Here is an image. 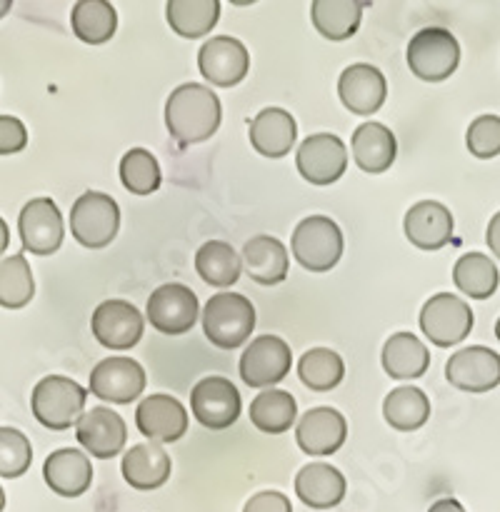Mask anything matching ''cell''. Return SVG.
<instances>
[{
  "instance_id": "6da1fadb",
  "label": "cell",
  "mask_w": 500,
  "mask_h": 512,
  "mask_svg": "<svg viewBox=\"0 0 500 512\" xmlns=\"http://www.w3.org/2000/svg\"><path fill=\"white\" fill-rule=\"evenodd\" d=\"M220 118V100L208 85L183 83L165 100V128L180 148L198 145L215 135Z\"/></svg>"
},
{
  "instance_id": "d6a6232c",
  "label": "cell",
  "mask_w": 500,
  "mask_h": 512,
  "mask_svg": "<svg viewBox=\"0 0 500 512\" xmlns=\"http://www.w3.org/2000/svg\"><path fill=\"white\" fill-rule=\"evenodd\" d=\"M195 270L213 288H230L238 283L243 263L233 245L223 243V240H210V243L200 245L195 253Z\"/></svg>"
},
{
  "instance_id": "f546056e",
  "label": "cell",
  "mask_w": 500,
  "mask_h": 512,
  "mask_svg": "<svg viewBox=\"0 0 500 512\" xmlns=\"http://www.w3.org/2000/svg\"><path fill=\"white\" fill-rule=\"evenodd\" d=\"M363 5L355 0H315L310 3V18H313L315 30L328 40H348L350 35L358 33Z\"/></svg>"
},
{
  "instance_id": "7a4b0ae2",
  "label": "cell",
  "mask_w": 500,
  "mask_h": 512,
  "mask_svg": "<svg viewBox=\"0 0 500 512\" xmlns=\"http://www.w3.org/2000/svg\"><path fill=\"white\" fill-rule=\"evenodd\" d=\"M88 390L65 375H48L30 395V410L35 420L48 430H68L83 418Z\"/></svg>"
},
{
  "instance_id": "8992f818",
  "label": "cell",
  "mask_w": 500,
  "mask_h": 512,
  "mask_svg": "<svg viewBox=\"0 0 500 512\" xmlns=\"http://www.w3.org/2000/svg\"><path fill=\"white\" fill-rule=\"evenodd\" d=\"M120 228V208L108 193L88 190L70 208V233L83 248L98 250L113 243Z\"/></svg>"
},
{
  "instance_id": "4fadbf2b",
  "label": "cell",
  "mask_w": 500,
  "mask_h": 512,
  "mask_svg": "<svg viewBox=\"0 0 500 512\" xmlns=\"http://www.w3.org/2000/svg\"><path fill=\"white\" fill-rule=\"evenodd\" d=\"M88 390L103 403L128 405L138 400L145 390V370L130 358L100 360L90 370Z\"/></svg>"
},
{
  "instance_id": "30bf717a",
  "label": "cell",
  "mask_w": 500,
  "mask_h": 512,
  "mask_svg": "<svg viewBox=\"0 0 500 512\" xmlns=\"http://www.w3.org/2000/svg\"><path fill=\"white\" fill-rule=\"evenodd\" d=\"M150 325L163 335H183L195 325L200 315L198 298L188 285L168 283L158 285L150 293L148 305H145Z\"/></svg>"
},
{
  "instance_id": "ac0fdd59",
  "label": "cell",
  "mask_w": 500,
  "mask_h": 512,
  "mask_svg": "<svg viewBox=\"0 0 500 512\" xmlns=\"http://www.w3.org/2000/svg\"><path fill=\"white\" fill-rule=\"evenodd\" d=\"M135 425L150 443H175L188 433V410L165 393L148 395L135 410Z\"/></svg>"
},
{
  "instance_id": "7bdbcfd3",
  "label": "cell",
  "mask_w": 500,
  "mask_h": 512,
  "mask_svg": "<svg viewBox=\"0 0 500 512\" xmlns=\"http://www.w3.org/2000/svg\"><path fill=\"white\" fill-rule=\"evenodd\" d=\"M485 240H488L490 253L500 260V213H495L493 218H490L488 230H485Z\"/></svg>"
},
{
  "instance_id": "ffe728a7",
  "label": "cell",
  "mask_w": 500,
  "mask_h": 512,
  "mask_svg": "<svg viewBox=\"0 0 500 512\" xmlns=\"http://www.w3.org/2000/svg\"><path fill=\"white\" fill-rule=\"evenodd\" d=\"M348 438V423L335 408H313L295 425V443L305 455H333Z\"/></svg>"
},
{
  "instance_id": "d4e9b609",
  "label": "cell",
  "mask_w": 500,
  "mask_h": 512,
  "mask_svg": "<svg viewBox=\"0 0 500 512\" xmlns=\"http://www.w3.org/2000/svg\"><path fill=\"white\" fill-rule=\"evenodd\" d=\"M343 473L328 463H310L295 475V495L300 503L313 510H330L343 503L345 498Z\"/></svg>"
},
{
  "instance_id": "277c9868",
  "label": "cell",
  "mask_w": 500,
  "mask_h": 512,
  "mask_svg": "<svg viewBox=\"0 0 500 512\" xmlns=\"http://www.w3.org/2000/svg\"><path fill=\"white\" fill-rule=\"evenodd\" d=\"M290 250L305 270L328 273L343 255V233L335 220L325 218V215H310L295 225Z\"/></svg>"
},
{
  "instance_id": "f1b7e54d",
  "label": "cell",
  "mask_w": 500,
  "mask_h": 512,
  "mask_svg": "<svg viewBox=\"0 0 500 512\" xmlns=\"http://www.w3.org/2000/svg\"><path fill=\"white\" fill-rule=\"evenodd\" d=\"M383 418L390 428L400 433H413L420 430L430 418V400L415 385H400L390 390L383 400Z\"/></svg>"
},
{
  "instance_id": "7c38bea8",
  "label": "cell",
  "mask_w": 500,
  "mask_h": 512,
  "mask_svg": "<svg viewBox=\"0 0 500 512\" xmlns=\"http://www.w3.org/2000/svg\"><path fill=\"white\" fill-rule=\"evenodd\" d=\"M198 68L200 75L210 85L218 88H233L248 75L250 55L248 48L238 38L230 35H215L205 40L198 50Z\"/></svg>"
},
{
  "instance_id": "4dcf8cb0",
  "label": "cell",
  "mask_w": 500,
  "mask_h": 512,
  "mask_svg": "<svg viewBox=\"0 0 500 512\" xmlns=\"http://www.w3.org/2000/svg\"><path fill=\"white\" fill-rule=\"evenodd\" d=\"M165 18L170 28L183 38H203L220 18L218 0H170L165 3Z\"/></svg>"
},
{
  "instance_id": "603a6c76",
  "label": "cell",
  "mask_w": 500,
  "mask_h": 512,
  "mask_svg": "<svg viewBox=\"0 0 500 512\" xmlns=\"http://www.w3.org/2000/svg\"><path fill=\"white\" fill-rule=\"evenodd\" d=\"M243 270L253 283L273 288L288 278V250L278 238L270 235H255L243 245V255H240Z\"/></svg>"
},
{
  "instance_id": "836d02e7",
  "label": "cell",
  "mask_w": 500,
  "mask_h": 512,
  "mask_svg": "<svg viewBox=\"0 0 500 512\" xmlns=\"http://www.w3.org/2000/svg\"><path fill=\"white\" fill-rule=\"evenodd\" d=\"M298 405L295 398L285 390L268 388L250 403V423L268 435L288 433L290 425H295Z\"/></svg>"
},
{
  "instance_id": "e575fe53",
  "label": "cell",
  "mask_w": 500,
  "mask_h": 512,
  "mask_svg": "<svg viewBox=\"0 0 500 512\" xmlns=\"http://www.w3.org/2000/svg\"><path fill=\"white\" fill-rule=\"evenodd\" d=\"M453 283L473 300H488L498 290L500 275L493 260L483 253H465L453 268Z\"/></svg>"
},
{
  "instance_id": "f35d334b",
  "label": "cell",
  "mask_w": 500,
  "mask_h": 512,
  "mask_svg": "<svg viewBox=\"0 0 500 512\" xmlns=\"http://www.w3.org/2000/svg\"><path fill=\"white\" fill-rule=\"evenodd\" d=\"M33 463L30 440L15 428H0V478H20Z\"/></svg>"
},
{
  "instance_id": "484cf974",
  "label": "cell",
  "mask_w": 500,
  "mask_h": 512,
  "mask_svg": "<svg viewBox=\"0 0 500 512\" xmlns=\"http://www.w3.org/2000/svg\"><path fill=\"white\" fill-rule=\"evenodd\" d=\"M120 470H123V478L130 488L158 490L168 483L173 463H170V455L165 453L163 445L140 443L123 455Z\"/></svg>"
},
{
  "instance_id": "9c48e42d",
  "label": "cell",
  "mask_w": 500,
  "mask_h": 512,
  "mask_svg": "<svg viewBox=\"0 0 500 512\" xmlns=\"http://www.w3.org/2000/svg\"><path fill=\"white\" fill-rule=\"evenodd\" d=\"M293 365L290 345L278 335H260L240 355V378L248 388L278 385Z\"/></svg>"
},
{
  "instance_id": "7dc6e473",
  "label": "cell",
  "mask_w": 500,
  "mask_h": 512,
  "mask_svg": "<svg viewBox=\"0 0 500 512\" xmlns=\"http://www.w3.org/2000/svg\"><path fill=\"white\" fill-rule=\"evenodd\" d=\"M3 508H5V493L3 488H0V512H3Z\"/></svg>"
},
{
  "instance_id": "d590c367",
  "label": "cell",
  "mask_w": 500,
  "mask_h": 512,
  "mask_svg": "<svg viewBox=\"0 0 500 512\" xmlns=\"http://www.w3.org/2000/svg\"><path fill=\"white\" fill-rule=\"evenodd\" d=\"M298 375L305 388L315 390V393H328V390L338 388L343 383L345 363L335 350L313 348L300 358Z\"/></svg>"
},
{
  "instance_id": "7402d4cb",
  "label": "cell",
  "mask_w": 500,
  "mask_h": 512,
  "mask_svg": "<svg viewBox=\"0 0 500 512\" xmlns=\"http://www.w3.org/2000/svg\"><path fill=\"white\" fill-rule=\"evenodd\" d=\"M45 485L60 498H80L93 483V465L88 455L75 448H60L45 458Z\"/></svg>"
},
{
  "instance_id": "60d3db41",
  "label": "cell",
  "mask_w": 500,
  "mask_h": 512,
  "mask_svg": "<svg viewBox=\"0 0 500 512\" xmlns=\"http://www.w3.org/2000/svg\"><path fill=\"white\" fill-rule=\"evenodd\" d=\"M28 145V128L13 115H0V155H13Z\"/></svg>"
},
{
  "instance_id": "8d00e7d4",
  "label": "cell",
  "mask_w": 500,
  "mask_h": 512,
  "mask_svg": "<svg viewBox=\"0 0 500 512\" xmlns=\"http://www.w3.org/2000/svg\"><path fill=\"white\" fill-rule=\"evenodd\" d=\"M35 280L23 255L0 260V308L18 310L33 300Z\"/></svg>"
},
{
  "instance_id": "b9f144b4",
  "label": "cell",
  "mask_w": 500,
  "mask_h": 512,
  "mask_svg": "<svg viewBox=\"0 0 500 512\" xmlns=\"http://www.w3.org/2000/svg\"><path fill=\"white\" fill-rule=\"evenodd\" d=\"M243 512H293V505L278 490H263L245 503Z\"/></svg>"
},
{
  "instance_id": "8fae6325",
  "label": "cell",
  "mask_w": 500,
  "mask_h": 512,
  "mask_svg": "<svg viewBox=\"0 0 500 512\" xmlns=\"http://www.w3.org/2000/svg\"><path fill=\"white\" fill-rule=\"evenodd\" d=\"M295 165L310 185H333L348 168V150L338 135L315 133L298 145Z\"/></svg>"
},
{
  "instance_id": "d6986e66",
  "label": "cell",
  "mask_w": 500,
  "mask_h": 512,
  "mask_svg": "<svg viewBox=\"0 0 500 512\" xmlns=\"http://www.w3.org/2000/svg\"><path fill=\"white\" fill-rule=\"evenodd\" d=\"M338 95L350 113L373 115L383 108L388 98V83L375 65L355 63L340 73Z\"/></svg>"
},
{
  "instance_id": "83f0119b",
  "label": "cell",
  "mask_w": 500,
  "mask_h": 512,
  "mask_svg": "<svg viewBox=\"0 0 500 512\" xmlns=\"http://www.w3.org/2000/svg\"><path fill=\"white\" fill-rule=\"evenodd\" d=\"M428 368L430 350L413 333H395L383 345V370L393 380H415Z\"/></svg>"
},
{
  "instance_id": "cb8c5ba5",
  "label": "cell",
  "mask_w": 500,
  "mask_h": 512,
  "mask_svg": "<svg viewBox=\"0 0 500 512\" xmlns=\"http://www.w3.org/2000/svg\"><path fill=\"white\" fill-rule=\"evenodd\" d=\"M250 145L265 158H285L298 138L295 118L283 108H265L250 120Z\"/></svg>"
},
{
  "instance_id": "5bb4252c",
  "label": "cell",
  "mask_w": 500,
  "mask_h": 512,
  "mask_svg": "<svg viewBox=\"0 0 500 512\" xmlns=\"http://www.w3.org/2000/svg\"><path fill=\"white\" fill-rule=\"evenodd\" d=\"M18 230L23 248L33 255H53L65 238L63 215L50 198L28 200L20 210Z\"/></svg>"
},
{
  "instance_id": "9a60e30c",
  "label": "cell",
  "mask_w": 500,
  "mask_h": 512,
  "mask_svg": "<svg viewBox=\"0 0 500 512\" xmlns=\"http://www.w3.org/2000/svg\"><path fill=\"white\" fill-rule=\"evenodd\" d=\"M95 340L108 350H130L143 338V315L125 300H105L90 318Z\"/></svg>"
},
{
  "instance_id": "2e32d148",
  "label": "cell",
  "mask_w": 500,
  "mask_h": 512,
  "mask_svg": "<svg viewBox=\"0 0 500 512\" xmlns=\"http://www.w3.org/2000/svg\"><path fill=\"white\" fill-rule=\"evenodd\" d=\"M445 378L463 393H488L500 385V355L483 345L458 350L445 363Z\"/></svg>"
},
{
  "instance_id": "f6af8a7d",
  "label": "cell",
  "mask_w": 500,
  "mask_h": 512,
  "mask_svg": "<svg viewBox=\"0 0 500 512\" xmlns=\"http://www.w3.org/2000/svg\"><path fill=\"white\" fill-rule=\"evenodd\" d=\"M8 243H10V230H8V225H5V220L0 218V255L5 253Z\"/></svg>"
},
{
  "instance_id": "e0dca14e",
  "label": "cell",
  "mask_w": 500,
  "mask_h": 512,
  "mask_svg": "<svg viewBox=\"0 0 500 512\" xmlns=\"http://www.w3.org/2000/svg\"><path fill=\"white\" fill-rule=\"evenodd\" d=\"M75 438L93 458L110 460L123 453L125 443H128V428L115 410L98 405V408H90L88 413H83V418L78 420Z\"/></svg>"
},
{
  "instance_id": "ee69618b",
  "label": "cell",
  "mask_w": 500,
  "mask_h": 512,
  "mask_svg": "<svg viewBox=\"0 0 500 512\" xmlns=\"http://www.w3.org/2000/svg\"><path fill=\"white\" fill-rule=\"evenodd\" d=\"M428 512H465V508L455 498H443L438 500V503L430 505Z\"/></svg>"
},
{
  "instance_id": "5b68a950",
  "label": "cell",
  "mask_w": 500,
  "mask_h": 512,
  "mask_svg": "<svg viewBox=\"0 0 500 512\" xmlns=\"http://www.w3.org/2000/svg\"><path fill=\"white\" fill-rule=\"evenodd\" d=\"M460 63V45L448 28L418 30L408 45V68L425 83H443Z\"/></svg>"
},
{
  "instance_id": "ba28073f",
  "label": "cell",
  "mask_w": 500,
  "mask_h": 512,
  "mask_svg": "<svg viewBox=\"0 0 500 512\" xmlns=\"http://www.w3.org/2000/svg\"><path fill=\"white\" fill-rule=\"evenodd\" d=\"M240 393L223 375H208L190 390V413L203 428L225 430L238 420Z\"/></svg>"
},
{
  "instance_id": "bcb514c9",
  "label": "cell",
  "mask_w": 500,
  "mask_h": 512,
  "mask_svg": "<svg viewBox=\"0 0 500 512\" xmlns=\"http://www.w3.org/2000/svg\"><path fill=\"white\" fill-rule=\"evenodd\" d=\"M10 8H13V0H0V18H3V15H8Z\"/></svg>"
},
{
  "instance_id": "4316f807",
  "label": "cell",
  "mask_w": 500,
  "mask_h": 512,
  "mask_svg": "<svg viewBox=\"0 0 500 512\" xmlns=\"http://www.w3.org/2000/svg\"><path fill=\"white\" fill-rule=\"evenodd\" d=\"M353 160L363 173H385L395 163L398 155V143L390 133L388 125L383 123H363L355 128L353 140Z\"/></svg>"
},
{
  "instance_id": "52a82bcc",
  "label": "cell",
  "mask_w": 500,
  "mask_h": 512,
  "mask_svg": "<svg viewBox=\"0 0 500 512\" xmlns=\"http://www.w3.org/2000/svg\"><path fill=\"white\" fill-rule=\"evenodd\" d=\"M420 330L430 345L438 348L460 345L473 330V310L458 295L438 293L420 310Z\"/></svg>"
},
{
  "instance_id": "c3c4849f",
  "label": "cell",
  "mask_w": 500,
  "mask_h": 512,
  "mask_svg": "<svg viewBox=\"0 0 500 512\" xmlns=\"http://www.w3.org/2000/svg\"><path fill=\"white\" fill-rule=\"evenodd\" d=\"M495 338L500 340V318H498V323H495Z\"/></svg>"
},
{
  "instance_id": "44dd1931",
  "label": "cell",
  "mask_w": 500,
  "mask_h": 512,
  "mask_svg": "<svg viewBox=\"0 0 500 512\" xmlns=\"http://www.w3.org/2000/svg\"><path fill=\"white\" fill-rule=\"evenodd\" d=\"M453 215L435 200H420L405 213L403 230L410 245L420 250H440L453 240Z\"/></svg>"
},
{
  "instance_id": "ab89813d",
  "label": "cell",
  "mask_w": 500,
  "mask_h": 512,
  "mask_svg": "<svg viewBox=\"0 0 500 512\" xmlns=\"http://www.w3.org/2000/svg\"><path fill=\"white\" fill-rule=\"evenodd\" d=\"M465 145L470 155L480 160H488L500 155V118L498 115H480L470 123L465 133Z\"/></svg>"
},
{
  "instance_id": "74e56055",
  "label": "cell",
  "mask_w": 500,
  "mask_h": 512,
  "mask_svg": "<svg viewBox=\"0 0 500 512\" xmlns=\"http://www.w3.org/2000/svg\"><path fill=\"white\" fill-rule=\"evenodd\" d=\"M120 183L133 195H150L160 188V165L150 150L133 148L120 160Z\"/></svg>"
},
{
  "instance_id": "1f68e13d",
  "label": "cell",
  "mask_w": 500,
  "mask_h": 512,
  "mask_svg": "<svg viewBox=\"0 0 500 512\" xmlns=\"http://www.w3.org/2000/svg\"><path fill=\"white\" fill-rule=\"evenodd\" d=\"M73 33L88 45L108 43L118 28V13L105 0H80L70 10Z\"/></svg>"
},
{
  "instance_id": "3957f363",
  "label": "cell",
  "mask_w": 500,
  "mask_h": 512,
  "mask_svg": "<svg viewBox=\"0 0 500 512\" xmlns=\"http://www.w3.org/2000/svg\"><path fill=\"white\" fill-rule=\"evenodd\" d=\"M255 328V308L245 295L218 293L205 303L203 330L210 345L235 350L250 338Z\"/></svg>"
}]
</instances>
